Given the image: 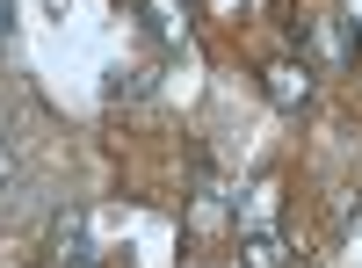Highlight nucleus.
<instances>
[{
	"instance_id": "nucleus-1",
	"label": "nucleus",
	"mask_w": 362,
	"mask_h": 268,
	"mask_svg": "<svg viewBox=\"0 0 362 268\" xmlns=\"http://www.w3.org/2000/svg\"><path fill=\"white\" fill-rule=\"evenodd\" d=\"M261 80H268V102H276V109H305L312 102V73L297 66V58H276Z\"/></svg>"
},
{
	"instance_id": "nucleus-3",
	"label": "nucleus",
	"mask_w": 362,
	"mask_h": 268,
	"mask_svg": "<svg viewBox=\"0 0 362 268\" xmlns=\"http://www.w3.org/2000/svg\"><path fill=\"white\" fill-rule=\"evenodd\" d=\"M51 247L66 254L73 268H87V218H80V211H58V225H51Z\"/></svg>"
},
{
	"instance_id": "nucleus-5",
	"label": "nucleus",
	"mask_w": 362,
	"mask_h": 268,
	"mask_svg": "<svg viewBox=\"0 0 362 268\" xmlns=\"http://www.w3.org/2000/svg\"><path fill=\"white\" fill-rule=\"evenodd\" d=\"M15 174H22V145L0 138V182H15Z\"/></svg>"
},
{
	"instance_id": "nucleus-6",
	"label": "nucleus",
	"mask_w": 362,
	"mask_h": 268,
	"mask_svg": "<svg viewBox=\"0 0 362 268\" xmlns=\"http://www.w3.org/2000/svg\"><path fill=\"white\" fill-rule=\"evenodd\" d=\"M0 37H8V0H0Z\"/></svg>"
},
{
	"instance_id": "nucleus-2",
	"label": "nucleus",
	"mask_w": 362,
	"mask_h": 268,
	"mask_svg": "<svg viewBox=\"0 0 362 268\" xmlns=\"http://www.w3.org/2000/svg\"><path fill=\"white\" fill-rule=\"evenodd\" d=\"M239 268H290V240H283V232H247Z\"/></svg>"
},
{
	"instance_id": "nucleus-4",
	"label": "nucleus",
	"mask_w": 362,
	"mask_h": 268,
	"mask_svg": "<svg viewBox=\"0 0 362 268\" xmlns=\"http://www.w3.org/2000/svg\"><path fill=\"white\" fill-rule=\"evenodd\" d=\"M145 87H153V73H116V80H109V102H138Z\"/></svg>"
}]
</instances>
